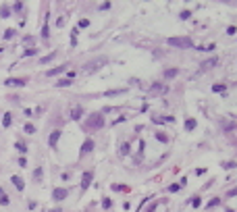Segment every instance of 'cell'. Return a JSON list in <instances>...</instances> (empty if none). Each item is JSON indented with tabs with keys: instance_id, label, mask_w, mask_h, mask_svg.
Returning a JSON list of instances; mask_svg holds the SVG:
<instances>
[{
	"instance_id": "obj_1",
	"label": "cell",
	"mask_w": 237,
	"mask_h": 212,
	"mask_svg": "<svg viewBox=\"0 0 237 212\" xmlns=\"http://www.w3.org/2000/svg\"><path fill=\"white\" fill-rule=\"evenodd\" d=\"M85 127H88V129L104 127V115H102V112H94V115H90L88 121H85Z\"/></svg>"
},
{
	"instance_id": "obj_2",
	"label": "cell",
	"mask_w": 237,
	"mask_h": 212,
	"mask_svg": "<svg viewBox=\"0 0 237 212\" xmlns=\"http://www.w3.org/2000/svg\"><path fill=\"white\" fill-rule=\"evenodd\" d=\"M169 46H175V48H191L193 42H191L189 38H169L166 40Z\"/></svg>"
},
{
	"instance_id": "obj_3",
	"label": "cell",
	"mask_w": 237,
	"mask_h": 212,
	"mask_svg": "<svg viewBox=\"0 0 237 212\" xmlns=\"http://www.w3.org/2000/svg\"><path fill=\"white\" fill-rule=\"evenodd\" d=\"M27 83V79L25 77H8L4 85H8V87H23V85Z\"/></svg>"
},
{
	"instance_id": "obj_4",
	"label": "cell",
	"mask_w": 237,
	"mask_h": 212,
	"mask_svg": "<svg viewBox=\"0 0 237 212\" xmlns=\"http://www.w3.org/2000/svg\"><path fill=\"white\" fill-rule=\"evenodd\" d=\"M67 196H69V189H65V187H56V189L52 191V200H56V202L65 200Z\"/></svg>"
},
{
	"instance_id": "obj_5",
	"label": "cell",
	"mask_w": 237,
	"mask_h": 212,
	"mask_svg": "<svg viewBox=\"0 0 237 212\" xmlns=\"http://www.w3.org/2000/svg\"><path fill=\"white\" fill-rule=\"evenodd\" d=\"M92 179H94V173L92 170H88V173H83V179H81V189L85 191L88 187H90V183H92Z\"/></svg>"
},
{
	"instance_id": "obj_6",
	"label": "cell",
	"mask_w": 237,
	"mask_h": 212,
	"mask_svg": "<svg viewBox=\"0 0 237 212\" xmlns=\"http://www.w3.org/2000/svg\"><path fill=\"white\" fill-rule=\"evenodd\" d=\"M92 150H94V141H92V139H85V141H83V146H81V156L90 154Z\"/></svg>"
},
{
	"instance_id": "obj_7",
	"label": "cell",
	"mask_w": 237,
	"mask_h": 212,
	"mask_svg": "<svg viewBox=\"0 0 237 212\" xmlns=\"http://www.w3.org/2000/svg\"><path fill=\"white\" fill-rule=\"evenodd\" d=\"M166 89H169V85H164V83H154L152 87H150L152 94H164Z\"/></svg>"
},
{
	"instance_id": "obj_8",
	"label": "cell",
	"mask_w": 237,
	"mask_h": 212,
	"mask_svg": "<svg viewBox=\"0 0 237 212\" xmlns=\"http://www.w3.org/2000/svg\"><path fill=\"white\" fill-rule=\"evenodd\" d=\"M100 65H106V58H104V56L98 58V60H94V62H90L85 69H88V71H94V69H100Z\"/></svg>"
},
{
	"instance_id": "obj_9",
	"label": "cell",
	"mask_w": 237,
	"mask_h": 212,
	"mask_svg": "<svg viewBox=\"0 0 237 212\" xmlns=\"http://www.w3.org/2000/svg\"><path fill=\"white\" fill-rule=\"evenodd\" d=\"M216 62H218V58L212 56V58H208V60L202 62V69H212V67H216Z\"/></svg>"
},
{
	"instance_id": "obj_10",
	"label": "cell",
	"mask_w": 237,
	"mask_h": 212,
	"mask_svg": "<svg viewBox=\"0 0 237 212\" xmlns=\"http://www.w3.org/2000/svg\"><path fill=\"white\" fill-rule=\"evenodd\" d=\"M81 115H83V108H81V106H75V108L71 110V119H73V121H79Z\"/></svg>"
},
{
	"instance_id": "obj_11",
	"label": "cell",
	"mask_w": 237,
	"mask_h": 212,
	"mask_svg": "<svg viewBox=\"0 0 237 212\" xmlns=\"http://www.w3.org/2000/svg\"><path fill=\"white\" fill-rule=\"evenodd\" d=\"M58 137H60V131L56 129V131H52V133H50V139H48V144L54 148V146H56V141H58Z\"/></svg>"
},
{
	"instance_id": "obj_12",
	"label": "cell",
	"mask_w": 237,
	"mask_h": 212,
	"mask_svg": "<svg viewBox=\"0 0 237 212\" xmlns=\"http://www.w3.org/2000/svg\"><path fill=\"white\" fill-rule=\"evenodd\" d=\"M185 183H187V179H185V177H183V179H181V181H179V183H173V185H171V187H169V191H179V189H181V187H185Z\"/></svg>"
},
{
	"instance_id": "obj_13",
	"label": "cell",
	"mask_w": 237,
	"mask_h": 212,
	"mask_svg": "<svg viewBox=\"0 0 237 212\" xmlns=\"http://www.w3.org/2000/svg\"><path fill=\"white\" fill-rule=\"evenodd\" d=\"M67 67H69V65H60V67H56V69H50V71H48L46 75H48V77H54V75H58V73H62V71H65Z\"/></svg>"
},
{
	"instance_id": "obj_14",
	"label": "cell",
	"mask_w": 237,
	"mask_h": 212,
	"mask_svg": "<svg viewBox=\"0 0 237 212\" xmlns=\"http://www.w3.org/2000/svg\"><path fill=\"white\" fill-rule=\"evenodd\" d=\"M179 75V69H166L164 71V79H173V77H177Z\"/></svg>"
},
{
	"instance_id": "obj_15",
	"label": "cell",
	"mask_w": 237,
	"mask_h": 212,
	"mask_svg": "<svg viewBox=\"0 0 237 212\" xmlns=\"http://www.w3.org/2000/svg\"><path fill=\"white\" fill-rule=\"evenodd\" d=\"M13 183H15V187H17L19 191H23L25 183H23V179H21V177H17V175H15V177H13Z\"/></svg>"
},
{
	"instance_id": "obj_16",
	"label": "cell",
	"mask_w": 237,
	"mask_h": 212,
	"mask_svg": "<svg viewBox=\"0 0 237 212\" xmlns=\"http://www.w3.org/2000/svg\"><path fill=\"white\" fill-rule=\"evenodd\" d=\"M195 127H198V121H195V119H187V121H185V129H187V131H193Z\"/></svg>"
},
{
	"instance_id": "obj_17",
	"label": "cell",
	"mask_w": 237,
	"mask_h": 212,
	"mask_svg": "<svg viewBox=\"0 0 237 212\" xmlns=\"http://www.w3.org/2000/svg\"><path fill=\"white\" fill-rule=\"evenodd\" d=\"M15 148H17V150H19L21 154H25V152H27V146H25L23 141H17V144H15Z\"/></svg>"
},
{
	"instance_id": "obj_18",
	"label": "cell",
	"mask_w": 237,
	"mask_h": 212,
	"mask_svg": "<svg viewBox=\"0 0 237 212\" xmlns=\"http://www.w3.org/2000/svg\"><path fill=\"white\" fill-rule=\"evenodd\" d=\"M191 206L200 208V206H202V198H200V196H193V198H191Z\"/></svg>"
},
{
	"instance_id": "obj_19",
	"label": "cell",
	"mask_w": 237,
	"mask_h": 212,
	"mask_svg": "<svg viewBox=\"0 0 237 212\" xmlns=\"http://www.w3.org/2000/svg\"><path fill=\"white\" fill-rule=\"evenodd\" d=\"M71 83H73V81H71V79L67 77V79H60V81L56 83V87H69V85H71Z\"/></svg>"
},
{
	"instance_id": "obj_20",
	"label": "cell",
	"mask_w": 237,
	"mask_h": 212,
	"mask_svg": "<svg viewBox=\"0 0 237 212\" xmlns=\"http://www.w3.org/2000/svg\"><path fill=\"white\" fill-rule=\"evenodd\" d=\"M54 56H56V52H50L48 56H44V58H40V62H42V65H46V62H50V60H52Z\"/></svg>"
},
{
	"instance_id": "obj_21",
	"label": "cell",
	"mask_w": 237,
	"mask_h": 212,
	"mask_svg": "<svg viewBox=\"0 0 237 212\" xmlns=\"http://www.w3.org/2000/svg\"><path fill=\"white\" fill-rule=\"evenodd\" d=\"M25 133H29V135H31V133H36V127H33L31 123H27V125H25Z\"/></svg>"
},
{
	"instance_id": "obj_22",
	"label": "cell",
	"mask_w": 237,
	"mask_h": 212,
	"mask_svg": "<svg viewBox=\"0 0 237 212\" xmlns=\"http://www.w3.org/2000/svg\"><path fill=\"white\" fill-rule=\"evenodd\" d=\"M125 89H110V91H106V96H119V94H123Z\"/></svg>"
},
{
	"instance_id": "obj_23",
	"label": "cell",
	"mask_w": 237,
	"mask_h": 212,
	"mask_svg": "<svg viewBox=\"0 0 237 212\" xmlns=\"http://www.w3.org/2000/svg\"><path fill=\"white\" fill-rule=\"evenodd\" d=\"M10 121H13V119H10V112H6V115H4V121H2V123H4V127H8V125H10Z\"/></svg>"
},
{
	"instance_id": "obj_24",
	"label": "cell",
	"mask_w": 237,
	"mask_h": 212,
	"mask_svg": "<svg viewBox=\"0 0 237 212\" xmlns=\"http://www.w3.org/2000/svg\"><path fill=\"white\" fill-rule=\"evenodd\" d=\"M15 33H17V31H15V29H6V31H4V38H6V40H8V38H13V36H15Z\"/></svg>"
},
{
	"instance_id": "obj_25",
	"label": "cell",
	"mask_w": 237,
	"mask_h": 212,
	"mask_svg": "<svg viewBox=\"0 0 237 212\" xmlns=\"http://www.w3.org/2000/svg\"><path fill=\"white\" fill-rule=\"evenodd\" d=\"M214 206H221V200H218V198H214V200L208 204V208H214Z\"/></svg>"
},
{
	"instance_id": "obj_26",
	"label": "cell",
	"mask_w": 237,
	"mask_h": 212,
	"mask_svg": "<svg viewBox=\"0 0 237 212\" xmlns=\"http://www.w3.org/2000/svg\"><path fill=\"white\" fill-rule=\"evenodd\" d=\"M0 204H2V206H6V204H8V196H6V193H2V196H0Z\"/></svg>"
},
{
	"instance_id": "obj_27",
	"label": "cell",
	"mask_w": 237,
	"mask_h": 212,
	"mask_svg": "<svg viewBox=\"0 0 237 212\" xmlns=\"http://www.w3.org/2000/svg\"><path fill=\"white\" fill-rule=\"evenodd\" d=\"M237 164L235 162H233V160H231V162H223V169H235Z\"/></svg>"
},
{
	"instance_id": "obj_28",
	"label": "cell",
	"mask_w": 237,
	"mask_h": 212,
	"mask_svg": "<svg viewBox=\"0 0 237 212\" xmlns=\"http://www.w3.org/2000/svg\"><path fill=\"white\" fill-rule=\"evenodd\" d=\"M8 13H10L8 6H2V8H0V15H2V17H8Z\"/></svg>"
},
{
	"instance_id": "obj_29",
	"label": "cell",
	"mask_w": 237,
	"mask_h": 212,
	"mask_svg": "<svg viewBox=\"0 0 237 212\" xmlns=\"http://www.w3.org/2000/svg\"><path fill=\"white\" fill-rule=\"evenodd\" d=\"M179 17H181V19H183V21H185V19H189V17H191V13H189V10H183V13H181V15H179Z\"/></svg>"
},
{
	"instance_id": "obj_30",
	"label": "cell",
	"mask_w": 237,
	"mask_h": 212,
	"mask_svg": "<svg viewBox=\"0 0 237 212\" xmlns=\"http://www.w3.org/2000/svg\"><path fill=\"white\" fill-rule=\"evenodd\" d=\"M33 179H38V181L42 179V169H36V173H33Z\"/></svg>"
},
{
	"instance_id": "obj_31",
	"label": "cell",
	"mask_w": 237,
	"mask_h": 212,
	"mask_svg": "<svg viewBox=\"0 0 237 212\" xmlns=\"http://www.w3.org/2000/svg\"><path fill=\"white\" fill-rule=\"evenodd\" d=\"M102 206H104V208H110V206H112V202H110L108 198H104V202H102Z\"/></svg>"
},
{
	"instance_id": "obj_32",
	"label": "cell",
	"mask_w": 237,
	"mask_h": 212,
	"mask_svg": "<svg viewBox=\"0 0 237 212\" xmlns=\"http://www.w3.org/2000/svg\"><path fill=\"white\" fill-rule=\"evenodd\" d=\"M212 89H214V91H225V85H223V83H218V85H214Z\"/></svg>"
},
{
	"instance_id": "obj_33",
	"label": "cell",
	"mask_w": 237,
	"mask_h": 212,
	"mask_svg": "<svg viewBox=\"0 0 237 212\" xmlns=\"http://www.w3.org/2000/svg\"><path fill=\"white\" fill-rule=\"evenodd\" d=\"M88 25H90L88 19H81V21H79V27H88Z\"/></svg>"
},
{
	"instance_id": "obj_34",
	"label": "cell",
	"mask_w": 237,
	"mask_h": 212,
	"mask_svg": "<svg viewBox=\"0 0 237 212\" xmlns=\"http://www.w3.org/2000/svg\"><path fill=\"white\" fill-rule=\"evenodd\" d=\"M129 152V144H123V148H121V154H127Z\"/></svg>"
},
{
	"instance_id": "obj_35",
	"label": "cell",
	"mask_w": 237,
	"mask_h": 212,
	"mask_svg": "<svg viewBox=\"0 0 237 212\" xmlns=\"http://www.w3.org/2000/svg\"><path fill=\"white\" fill-rule=\"evenodd\" d=\"M42 36H44V38H48V36H50V29H48V23H46V25H44V31H42Z\"/></svg>"
},
{
	"instance_id": "obj_36",
	"label": "cell",
	"mask_w": 237,
	"mask_h": 212,
	"mask_svg": "<svg viewBox=\"0 0 237 212\" xmlns=\"http://www.w3.org/2000/svg\"><path fill=\"white\" fill-rule=\"evenodd\" d=\"M38 50H33V48H29V50H25V56H31V54H36Z\"/></svg>"
},
{
	"instance_id": "obj_37",
	"label": "cell",
	"mask_w": 237,
	"mask_h": 212,
	"mask_svg": "<svg viewBox=\"0 0 237 212\" xmlns=\"http://www.w3.org/2000/svg\"><path fill=\"white\" fill-rule=\"evenodd\" d=\"M50 212H62V210L60 208H54V210H50Z\"/></svg>"
},
{
	"instance_id": "obj_38",
	"label": "cell",
	"mask_w": 237,
	"mask_h": 212,
	"mask_svg": "<svg viewBox=\"0 0 237 212\" xmlns=\"http://www.w3.org/2000/svg\"><path fill=\"white\" fill-rule=\"evenodd\" d=\"M2 193H4V191H2V189H0V196H2Z\"/></svg>"
}]
</instances>
